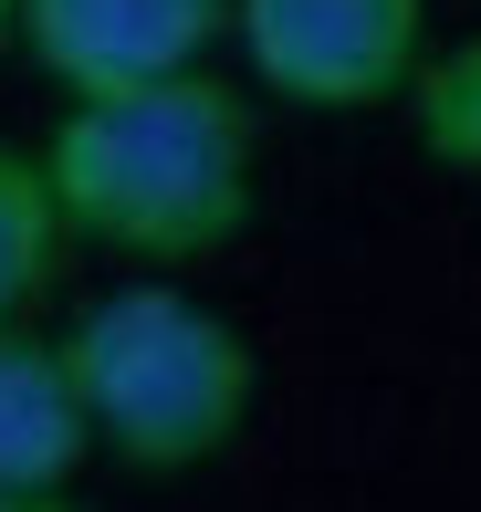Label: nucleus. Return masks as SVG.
Here are the masks:
<instances>
[{
  "mask_svg": "<svg viewBox=\"0 0 481 512\" xmlns=\"http://www.w3.org/2000/svg\"><path fill=\"white\" fill-rule=\"evenodd\" d=\"M251 105L220 74H168L126 95L63 105L53 147V199L74 241H105L126 262H210L251 230Z\"/></svg>",
  "mask_w": 481,
  "mask_h": 512,
  "instance_id": "nucleus-1",
  "label": "nucleus"
},
{
  "mask_svg": "<svg viewBox=\"0 0 481 512\" xmlns=\"http://www.w3.org/2000/svg\"><path fill=\"white\" fill-rule=\"evenodd\" d=\"M408 126H419V147L440 157V168L481 178V42L429 53V74L408 84Z\"/></svg>",
  "mask_w": 481,
  "mask_h": 512,
  "instance_id": "nucleus-7",
  "label": "nucleus"
},
{
  "mask_svg": "<svg viewBox=\"0 0 481 512\" xmlns=\"http://www.w3.org/2000/svg\"><path fill=\"white\" fill-rule=\"evenodd\" d=\"M231 42L251 84L304 115L408 105L429 74V0H231Z\"/></svg>",
  "mask_w": 481,
  "mask_h": 512,
  "instance_id": "nucleus-3",
  "label": "nucleus"
},
{
  "mask_svg": "<svg viewBox=\"0 0 481 512\" xmlns=\"http://www.w3.org/2000/svg\"><path fill=\"white\" fill-rule=\"evenodd\" d=\"M220 32H231V0H21V42L74 105L199 74Z\"/></svg>",
  "mask_w": 481,
  "mask_h": 512,
  "instance_id": "nucleus-4",
  "label": "nucleus"
},
{
  "mask_svg": "<svg viewBox=\"0 0 481 512\" xmlns=\"http://www.w3.org/2000/svg\"><path fill=\"white\" fill-rule=\"evenodd\" d=\"M95 450L126 471H199L241 439L262 398V356L241 345L231 314L189 304L178 283H126L63 324Z\"/></svg>",
  "mask_w": 481,
  "mask_h": 512,
  "instance_id": "nucleus-2",
  "label": "nucleus"
},
{
  "mask_svg": "<svg viewBox=\"0 0 481 512\" xmlns=\"http://www.w3.org/2000/svg\"><path fill=\"white\" fill-rule=\"evenodd\" d=\"M11 32H21V0H0V42H11Z\"/></svg>",
  "mask_w": 481,
  "mask_h": 512,
  "instance_id": "nucleus-9",
  "label": "nucleus"
},
{
  "mask_svg": "<svg viewBox=\"0 0 481 512\" xmlns=\"http://www.w3.org/2000/svg\"><path fill=\"white\" fill-rule=\"evenodd\" d=\"M84 450H95V418H84L63 335L11 324L0 335V492H63Z\"/></svg>",
  "mask_w": 481,
  "mask_h": 512,
  "instance_id": "nucleus-5",
  "label": "nucleus"
},
{
  "mask_svg": "<svg viewBox=\"0 0 481 512\" xmlns=\"http://www.w3.org/2000/svg\"><path fill=\"white\" fill-rule=\"evenodd\" d=\"M63 241H74V220H63V199H53V168L0 147V335L53 293Z\"/></svg>",
  "mask_w": 481,
  "mask_h": 512,
  "instance_id": "nucleus-6",
  "label": "nucleus"
},
{
  "mask_svg": "<svg viewBox=\"0 0 481 512\" xmlns=\"http://www.w3.org/2000/svg\"><path fill=\"white\" fill-rule=\"evenodd\" d=\"M0 512H84L74 492H0Z\"/></svg>",
  "mask_w": 481,
  "mask_h": 512,
  "instance_id": "nucleus-8",
  "label": "nucleus"
}]
</instances>
